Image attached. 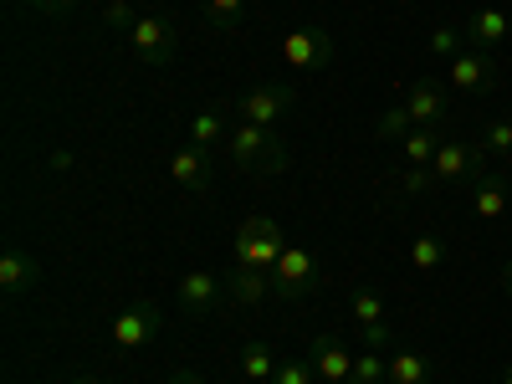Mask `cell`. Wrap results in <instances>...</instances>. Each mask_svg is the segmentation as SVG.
<instances>
[{
    "label": "cell",
    "mask_w": 512,
    "mask_h": 384,
    "mask_svg": "<svg viewBox=\"0 0 512 384\" xmlns=\"http://www.w3.org/2000/svg\"><path fill=\"white\" fill-rule=\"evenodd\" d=\"M226 154L236 159V169H251V175H282L292 164L287 144L277 139V128H256V123H231V139H226Z\"/></svg>",
    "instance_id": "cell-1"
},
{
    "label": "cell",
    "mask_w": 512,
    "mask_h": 384,
    "mask_svg": "<svg viewBox=\"0 0 512 384\" xmlns=\"http://www.w3.org/2000/svg\"><path fill=\"white\" fill-rule=\"evenodd\" d=\"M282 251H287V236H282V226H277L272 216L241 221V231H236V262H241V267H256V272L272 277V267H277Z\"/></svg>",
    "instance_id": "cell-2"
},
{
    "label": "cell",
    "mask_w": 512,
    "mask_h": 384,
    "mask_svg": "<svg viewBox=\"0 0 512 384\" xmlns=\"http://www.w3.org/2000/svg\"><path fill=\"white\" fill-rule=\"evenodd\" d=\"M128 41H134V57L154 72H164L169 62L180 57V31L175 21H164V16H139L134 31H128Z\"/></svg>",
    "instance_id": "cell-3"
},
{
    "label": "cell",
    "mask_w": 512,
    "mask_h": 384,
    "mask_svg": "<svg viewBox=\"0 0 512 384\" xmlns=\"http://www.w3.org/2000/svg\"><path fill=\"white\" fill-rule=\"evenodd\" d=\"M277 52H282V62L292 72H323L333 62V31H323V26H292Z\"/></svg>",
    "instance_id": "cell-4"
},
{
    "label": "cell",
    "mask_w": 512,
    "mask_h": 384,
    "mask_svg": "<svg viewBox=\"0 0 512 384\" xmlns=\"http://www.w3.org/2000/svg\"><path fill=\"white\" fill-rule=\"evenodd\" d=\"M164 333V313H159V303H128L118 318H113V349H123V354H134V349H144V344H154V338Z\"/></svg>",
    "instance_id": "cell-5"
},
{
    "label": "cell",
    "mask_w": 512,
    "mask_h": 384,
    "mask_svg": "<svg viewBox=\"0 0 512 384\" xmlns=\"http://www.w3.org/2000/svg\"><path fill=\"white\" fill-rule=\"evenodd\" d=\"M292 103H297V93L287 88V82H262V88L241 93L231 113H236L241 123H256V128H277V123L287 118Z\"/></svg>",
    "instance_id": "cell-6"
},
{
    "label": "cell",
    "mask_w": 512,
    "mask_h": 384,
    "mask_svg": "<svg viewBox=\"0 0 512 384\" xmlns=\"http://www.w3.org/2000/svg\"><path fill=\"white\" fill-rule=\"evenodd\" d=\"M313 282H318V251L287 241V251L272 267V292L277 297H303V292H313Z\"/></svg>",
    "instance_id": "cell-7"
},
{
    "label": "cell",
    "mask_w": 512,
    "mask_h": 384,
    "mask_svg": "<svg viewBox=\"0 0 512 384\" xmlns=\"http://www.w3.org/2000/svg\"><path fill=\"white\" fill-rule=\"evenodd\" d=\"M400 103H405V113H410L415 128H446L451 123V93L441 88L436 77H415Z\"/></svg>",
    "instance_id": "cell-8"
},
{
    "label": "cell",
    "mask_w": 512,
    "mask_h": 384,
    "mask_svg": "<svg viewBox=\"0 0 512 384\" xmlns=\"http://www.w3.org/2000/svg\"><path fill=\"white\" fill-rule=\"evenodd\" d=\"M175 303H180L185 318H210L226 303V277L221 272H190V277H180Z\"/></svg>",
    "instance_id": "cell-9"
},
{
    "label": "cell",
    "mask_w": 512,
    "mask_h": 384,
    "mask_svg": "<svg viewBox=\"0 0 512 384\" xmlns=\"http://www.w3.org/2000/svg\"><path fill=\"white\" fill-rule=\"evenodd\" d=\"M169 180H175L185 195H205L210 180H216V149H200V144H185L169 154Z\"/></svg>",
    "instance_id": "cell-10"
},
{
    "label": "cell",
    "mask_w": 512,
    "mask_h": 384,
    "mask_svg": "<svg viewBox=\"0 0 512 384\" xmlns=\"http://www.w3.org/2000/svg\"><path fill=\"white\" fill-rule=\"evenodd\" d=\"M482 159H487L482 144H456V139H446L441 154L431 159V175H436V185H461V180H472V175H487Z\"/></svg>",
    "instance_id": "cell-11"
},
{
    "label": "cell",
    "mask_w": 512,
    "mask_h": 384,
    "mask_svg": "<svg viewBox=\"0 0 512 384\" xmlns=\"http://www.w3.org/2000/svg\"><path fill=\"white\" fill-rule=\"evenodd\" d=\"M446 82H451L456 93H466V98H482V93H492L497 72H492V62H487V52H482V47H466V52L451 62Z\"/></svg>",
    "instance_id": "cell-12"
},
{
    "label": "cell",
    "mask_w": 512,
    "mask_h": 384,
    "mask_svg": "<svg viewBox=\"0 0 512 384\" xmlns=\"http://www.w3.org/2000/svg\"><path fill=\"white\" fill-rule=\"evenodd\" d=\"M349 308H354V318H359V328L369 333V349H384V354H390L395 344H390V323H384V297L374 292V287H354L349 292Z\"/></svg>",
    "instance_id": "cell-13"
},
{
    "label": "cell",
    "mask_w": 512,
    "mask_h": 384,
    "mask_svg": "<svg viewBox=\"0 0 512 384\" xmlns=\"http://www.w3.org/2000/svg\"><path fill=\"white\" fill-rule=\"evenodd\" d=\"M308 359H313V369H318V384H349V374H354V354L338 344L333 333H318V338H313Z\"/></svg>",
    "instance_id": "cell-14"
},
{
    "label": "cell",
    "mask_w": 512,
    "mask_h": 384,
    "mask_svg": "<svg viewBox=\"0 0 512 384\" xmlns=\"http://www.w3.org/2000/svg\"><path fill=\"white\" fill-rule=\"evenodd\" d=\"M231 108L226 103H205V108H195V118H190V144H200V149H226V139H231Z\"/></svg>",
    "instance_id": "cell-15"
},
{
    "label": "cell",
    "mask_w": 512,
    "mask_h": 384,
    "mask_svg": "<svg viewBox=\"0 0 512 384\" xmlns=\"http://www.w3.org/2000/svg\"><path fill=\"white\" fill-rule=\"evenodd\" d=\"M36 282H41V262L31 251L11 246L6 256H0V292H6V297H26Z\"/></svg>",
    "instance_id": "cell-16"
},
{
    "label": "cell",
    "mask_w": 512,
    "mask_h": 384,
    "mask_svg": "<svg viewBox=\"0 0 512 384\" xmlns=\"http://www.w3.org/2000/svg\"><path fill=\"white\" fill-rule=\"evenodd\" d=\"M272 292V277L267 272H256V267H241V262H231V277H226V297L236 308H256L262 297Z\"/></svg>",
    "instance_id": "cell-17"
},
{
    "label": "cell",
    "mask_w": 512,
    "mask_h": 384,
    "mask_svg": "<svg viewBox=\"0 0 512 384\" xmlns=\"http://www.w3.org/2000/svg\"><path fill=\"white\" fill-rule=\"evenodd\" d=\"M507 31H512V16L507 11H497V6H482L477 16H466V41H472V47H502L507 41Z\"/></svg>",
    "instance_id": "cell-18"
},
{
    "label": "cell",
    "mask_w": 512,
    "mask_h": 384,
    "mask_svg": "<svg viewBox=\"0 0 512 384\" xmlns=\"http://www.w3.org/2000/svg\"><path fill=\"white\" fill-rule=\"evenodd\" d=\"M502 210H507V180L502 175H477L472 180V216L477 221H502Z\"/></svg>",
    "instance_id": "cell-19"
},
{
    "label": "cell",
    "mask_w": 512,
    "mask_h": 384,
    "mask_svg": "<svg viewBox=\"0 0 512 384\" xmlns=\"http://www.w3.org/2000/svg\"><path fill=\"white\" fill-rule=\"evenodd\" d=\"M441 134H446V128H410V134L400 139V159L405 164H431L441 154V144H446Z\"/></svg>",
    "instance_id": "cell-20"
},
{
    "label": "cell",
    "mask_w": 512,
    "mask_h": 384,
    "mask_svg": "<svg viewBox=\"0 0 512 384\" xmlns=\"http://www.w3.org/2000/svg\"><path fill=\"white\" fill-rule=\"evenodd\" d=\"M390 384H431V359L415 349H390Z\"/></svg>",
    "instance_id": "cell-21"
},
{
    "label": "cell",
    "mask_w": 512,
    "mask_h": 384,
    "mask_svg": "<svg viewBox=\"0 0 512 384\" xmlns=\"http://www.w3.org/2000/svg\"><path fill=\"white\" fill-rule=\"evenodd\" d=\"M236 359H241V374H246L251 384H272V374H277V364H282L267 344H246Z\"/></svg>",
    "instance_id": "cell-22"
},
{
    "label": "cell",
    "mask_w": 512,
    "mask_h": 384,
    "mask_svg": "<svg viewBox=\"0 0 512 384\" xmlns=\"http://www.w3.org/2000/svg\"><path fill=\"white\" fill-rule=\"evenodd\" d=\"M349 384H390V354H384V349H364V354H354V374H349Z\"/></svg>",
    "instance_id": "cell-23"
},
{
    "label": "cell",
    "mask_w": 512,
    "mask_h": 384,
    "mask_svg": "<svg viewBox=\"0 0 512 384\" xmlns=\"http://www.w3.org/2000/svg\"><path fill=\"white\" fill-rule=\"evenodd\" d=\"M441 262H446V241L441 236H415L410 241V267L415 272H441Z\"/></svg>",
    "instance_id": "cell-24"
},
{
    "label": "cell",
    "mask_w": 512,
    "mask_h": 384,
    "mask_svg": "<svg viewBox=\"0 0 512 384\" xmlns=\"http://www.w3.org/2000/svg\"><path fill=\"white\" fill-rule=\"evenodd\" d=\"M205 16L216 31H236L241 16H246V0H205Z\"/></svg>",
    "instance_id": "cell-25"
},
{
    "label": "cell",
    "mask_w": 512,
    "mask_h": 384,
    "mask_svg": "<svg viewBox=\"0 0 512 384\" xmlns=\"http://www.w3.org/2000/svg\"><path fill=\"white\" fill-rule=\"evenodd\" d=\"M461 52H466V26H441V31H431V57L456 62Z\"/></svg>",
    "instance_id": "cell-26"
},
{
    "label": "cell",
    "mask_w": 512,
    "mask_h": 384,
    "mask_svg": "<svg viewBox=\"0 0 512 384\" xmlns=\"http://www.w3.org/2000/svg\"><path fill=\"white\" fill-rule=\"evenodd\" d=\"M410 128H415V123H410L405 103H395V108H384V113L374 118V134H379V139H405Z\"/></svg>",
    "instance_id": "cell-27"
},
{
    "label": "cell",
    "mask_w": 512,
    "mask_h": 384,
    "mask_svg": "<svg viewBox=\"0 0 512 384\" xmlns=\"http://www.w3.org/2000/svg\"><path fill=\"white\" fill-rule=\"evenodd\" d=\"M272 384H318V369H313V359H282Z\"/></svg>",
    "instance_id": "cell-28"
},
{
    "label": "cell",
    "mask_w": 512,
    "mask_h": 384,
    "mask_svg": "<svg viewBox=\"0 0 512 384\" xmlns=\"http://www.w3.org/2000/svg\"><path fill=\"white\" fill-rule=\"evenodd\" d=\"M395 185H400V200H410V195H425V190H431L436 175H431V164H410Z\"/></svg>",
    "instance_id": "cell-29"
},
{
    "label": "cell",
    "mask_w": 512,
    "mask_h": 384,
    "mask_svg": "<svg viewBox=\"0 0 512 384\" xmlns=\"http://www.w3.org/2000/svg\"><path fill=\"white\" fill-rule=\"evenodd\" d=\"M482 149L487 154H512V113L507 118H492L487 134H482Z\"/></svg>",
    "instance_id": "cell-30"
},
{
    "label": "cell",
    "mask_w": 512,
    "mask_h": 384,
    "mask_svg": "<svg viewBox=\"0 0 512 384\" xmlns=\"http://www.w3.org/2000/svg\"><path fill=\"white\" fill-rule=\"evenodd\" d=\"M103 21L113 26V31H134V6H128V0H108V11H103Z\"/></svg>",
    "instance_id": "cell-31"
},
{
    "label": "cell",
    "mask_w": 512,
    "mask_h": 384,
    "mask_svg": "<svg viewBox=\"0 0 512 384\" xmlns=\"http://www.w3.org/2000/svg\"><path fill=\"white\" fill-rule=\"evenodd\" d=\"M31 6H36V11H47L52 21H62V16L77 11V0H31Z\"/></svg>",
    "instance_id": "cell-32"
},
{
    "label": "cell",
    "mask_w": 512,
    "mask_h": 384,
    "mask_svg": "<svg viewBox=\"0 0 512 384\" xmlns=\"http://www.w3.org/2000/svg\"><path fill=\"white\" fill-rule=\"evenodd\" d=\"M169 384H205V374H195V369H175V374H169Z\"/></svg>",
    "instance_id": "cell-33"
},
{
    "label": "cell",
    "mask_w": 512,
    "mask_h": 384,
    "mask_svg": "<svg viewBox=\"0 0 512 384\" xmlns=\"http://www.w3.org/2000/svg\"><path fill=\"white\" fill-rule=\"evenodd\" d=\"M502 287H507V292H512V262H507V267H502Z\"/></svg>",
    "instance_id": "cell-34"
},
{
    "label": "cell",
    "mask_w": 512,
    "mask_h": 384,
    "mask_svg": "<svg viewBox=\"0 0 512 384\" xmlns=\"http://www.w3.org/2000/svg\"><path fill=\"white\" fill-rule=\"evenodd\" d=\"M72 384H103V379H72Z\"/></svg>",
    "instance_id": "cell-35"
},
{
    "label": "cell",
    "mask_w": 512,
    "mask_h": 384,
    "mask_svg": "<svg viewBox=\"0 0 512 384\" xmlns=\"http://www.w3.org/2000/svg\"><path fill=\"white\" fill-rule=\"evenodd\" d=\"M502 384H512V369H507V374H502Z\"/></svg>",
    "instance_id": "cell-36"
},
{
    "label": "cell",
    "mask_w": 512,
    "mask_h": 384,
    "mask_svg": "<svg viewBox=\"0 0 512 384\" xmlns=\"http://www.w3.org/2000/svg\"><path fill=\"white\" fill-rule=\"evenodd\" d=\"M507 67H512V47H507Z\"/></svg>",
    "instance_id": "cell-37"
}]
</instances>
